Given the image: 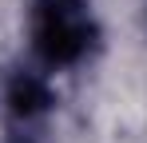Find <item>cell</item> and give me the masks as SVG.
I'll use <instances>...</instances> for the list:
<instances>
[{
  "instance_id": "cell-1",
  "label": "cell",
  "mask_w": 147,
  "mask_h": 143,
  "mask_svg": "<svg viewBox=\"0 0 147 143\" xmlns=\"http://www.w3.org/2000/svg\"><path fill=\"white\" fill-rule=\"evenodd\" d=\"M96 40V24L84 0H36L32 4V48L36 56L64 68L76 64Z\"/></svg>"
},
{
  "instance_id": "cell-2",
  "label": "cell",
  "mask_w": 147,
  "mask_h": 143,
  "mask_svg": "<svg viewBox=\"0 0 147 143\" xmlns=\"http://www.w3.org/2000/svg\"><path fill=\"white\" fill-rule=\"evenodd\" d=\"M52 103V92H48V84L40 80V76H16L12 84H8V107L16 111V115H40L44 107Z\"/></svg>"
}]
</instances>
